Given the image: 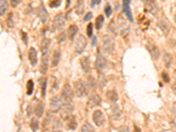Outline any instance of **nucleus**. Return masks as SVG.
<instances>
[{
	"label": "nucleus",
	"instance_id": "1",
	"mask_svg": "<svg viewBox=\"0 0 176 132\" xmlns=\"http://www.w3.org/2000/svg\"><path fill=\"white\" fill-rule=\"evenodd\" d=\"M103 50L107 53L111 54L114 50V38L110 35H105L103 37V43H102Z\"/></svg>",
	"mask_w": 176,
	"mask_h": 132
},
{
	"label": "nucleus",
	"instance_id": "2",
	"mask_svg": "<svg viewBox=\"0 0 176 132\" xmlns=\"http://www.w3.org/2000/svg\"><path fill=\"white\" fill-rule=\"evenodd\" d=\"M73 92L72 88L69 84H65L62 87V93H61V100L62 102L64 101H72L73 99Z\"/></svg>",
	"mask_w": 176,
	"mask_h": 132
},
{
	"label": "nucleus",
	"instance_id": "3",
	"mask_svg": "<svg viewBox=\"0 0 176 132\" xmlns=\"http://www.w3.org/2000/svg\"><path fill=\"white\" fill-rule=\"evenodd\" d=\"M74 90L78 97H83L86 94V92H87L86 84L81 79L77 80L74 83Z\"/></svg>",
	"mask_w": 176,
	"mask_h": 132
},
{
	"label": "nucleus",
	"instance_id": "4",
	"mask_svg": "<svg viewBox=\"0 0 176 132\" xmlns=\"http://www.w3.org/2000/svg\"><path fill=\"white\" fill-rule=\"evenodd\" d=\"M65 24V19L62 13H58L57 15H56L53 23H52V29L55 30H59L61 29L62 27Z\"/></svg>",
	"mask_w": 176,
	"mask_h": 132
},
{
	"label": "nucleus",
	"instance_id": "5",
	"mask_svg": "<svg viewBox=\"0 0 176 132\" xmlns=\"http://www.w3.org/2000/svg\"><path fill=\"white\" fill-rule=\"evenodd\" d=\"M86 44H87V41H86L85 37L84 35H82V34L78 35V37L77 40H76V44H75L76 51H77L78 54H81V53L85 50V47H86Z\"/></svg>",
	"mask_w": 176,
	"mask_h": 132
},
{
	"label": "nucleus",
	"instance_id": "6",
	"mask_svg": "<svg viewBox=\"0 0 176 132\" xmlns=\"http://www.w3.org/2000/svg\"><path fill=\"white\" fill-rule=\"evenodd\" d=\"M50 109L52 112L56 113L62 108V100L61 97H59L58 95H56L50 100Z\"/></svg>",
	"mask_w": 176,
	"mask_h": 132
},
{
	"label": "nucleus",
	"instance_id": "7",
	"mask_svg": "<svg viewBox=\"0 0 176 132\" xmlns=\"http://www.w3.org/2000/svg\"><path fill=\"white\" fill-rule=\"evenodd\" d=\"M146 49H147V50L149 51V53L151 54L152 59H154V60L158 59L159 55H160V52H159V49L156 46L155 44H153V43H148L146 45Z\"/></svg>",
	"mask_w": 176,
	"mask_h": 132
},
{
	"label": "nucleus",
	"instance_id": "8",
	"mask_svg": "<svg viewBox=\"0 0 176 132\" xmlns=\"http://www.w3.org/2000/svg\"><path fill=\"white\" fill-rule=\"evenodd\" d=\"M93 120L97 126H101L105 122V117H104L103 113L101 110H96L93 113Z\"/></svg>",
	"mask_w": 176,
	"mask_h": 132
},
{
	"label": "nucleus",
	"instance_id": "9",
	"mask_svg": "<svg viewBox=\"0 0 176 132\" xmlns=\"http://www.w3.org/2000/svg\"><path fill=\"white\" fill-rule=\"evenodd\" d=\"M95 65H96V68L98 70H102L107 66V60L100 51H98V53H97V58H96Z\"/></svg>",
	"mask_w": 176,
	"mask_h": 132
},
{
	"label": "nucleus",
	"instance_id": "10",
	"mask_svg": "<svg viewBox=\"0 0 176 132\" xmlns=\"http://www.w3.org/2000/svg\"><path fill=\"white\" fill-rule=\"evenodd\" d=\"M49 69V56L47 53L43 54L41 61V65H40V71L42 74H46Z\"/></svg>",
	"mask_w": 176,
	"mask_h": 132
},
{
	"label": "nucleus",
	"instance_id": "11",
	"mask_svg": "<svg viewBox=\"0 0 176 132\" xmlns=\"http://www.w3.org/2000/svg\"><path fill=\"white\" fill-rule=\"evenodd\" d=\"M37 15H38V17L40 18V20L42 21V23H45L47 20H48V18H49V14H48V11L47 10L45 9V7H44V5L43 4H41L40 5V6L38 7V9H37Z\"/></svg>",
	"mask_w": 176,
	"mask_h": 132
},
{
	"label": "nucleus",
	"instance_id": "12",
	"mask_svg": "<svg viewBox=\"0 0 176 132\" xmlns=\"http://www.w3.org/2000/svg\"><path fill=\"white\" fill-rule=\"evenodd\" d=\"M101 98L100 97V95H98V94H93L89 98V100L87 101V107H89L90 108H93L94 107L99 106L101 104Z\"/></svg>",
	"mask_w": 176,
	"mask_h": 132
},
{
	"label": "nucleus",
	"instance_id": "13",
	"mask_svg": "<svg viewBox=\"0 0 176 132\" xmlns=\"http://www.w3.org/2000/svg\"><path fill=\"white\" fill-rule=\"evenodd\" d=\"M130 1L129 0H124L123 4V12L124 14L127 16V18L129 19V21L130 22H133V16H132V12L130 10Z\"/></svg>",
	"mask_w": 176,
	"mask_h": 132
},
{
	"label": "nucleus",
	"instance_id": "14",
	"mask_svg": "<svg viewBox=\"0 0 176 132\" xmlns=\"http://www.w3.org/2000/svg\"><path fill=\"white\" fill-rule=\"evenodd\" d=\"M158 27L160 28V30L163 32V34L165 35H167L169 34V31H170V27L168 25V23L166 22V21L165 20H158V23H157Z\"/></svg>",
	"mask_w": 176,
	"mask_h": 132
},
{
	"label": "nucleus",
	"instance_id": "15",
	"mask_svg": "<svg viewBox=\"0 0 176 132\" xmlns=\"http://www.w3.org/2000/svg\"><path fill=\"white\" fill-rule=\"evenodd\" d=\"M28 58L33 66H35L37 64L38 58H37V52L34 48H30L28 51Z\"/></svg>",
	"mask_w": 176,
	"mask_h": 132
},
{
	"label": "nucleus",
	"instance_id": "16",
	"mask_svg": "<svg viewBox=\"0 0 176 132\" xmlns=\"http://www.w3.org/2000/svg\"><path fill=\"white\" fill-rule=\"evenodd\" d=\"M80 64L83 69V71L86 73H89L91 71V66H90V59L87 56H84L80 60Z\"/></svg>",
	"mask_w": 176,
	"mask_h": 132
},
{
	"label": "nucleus",
	"instance_id": "17",
	"mask_svg": "<svg viewBox=\"0 0 176 132\" xmlns=\"http://www.w3.org/2000/svg\"><path fill=\"white\" fill-rule=\"evenodd\" d=\"M66 125H67V128H68L69 130H75L77 129V126H78V123L76 122L75 116L70 115L69 117H67V118H66Z\"/></svg>",
	"mask_w": 176,
	"mask_h": 132
},
{
	"label": "nucleus",
	"instance_id": "18",
	"mask_svg": "<svg viewBox=\"0 0 176 132\" xmlns=\"http://www.w3.org/2000/svg\"><path fill=\"white\" fill-rule=\"evenodd\" d=\"M61 58V51L59 50H56L53 53L52 56V61H51V66L52 67H56L60 62Z\"/></svg>",
	"mask_w": 176,
	"mask_h": 132
},
{
	"label": "nucleus",
	"instance_id": "19",
	"mask_svg": "<svg viewBox=\"0 0 176 132\" xmlns=\"http://www.w3.org/2000/svg\"><path fill=\"white\" fill-rule=\"evenodd\" d=\"M145 7H146V10L148 11H150L151 13L154 14L155 15L158 11V6L156 5V3L154 1H147L145 2Z\"/></svg>",
	"mask_w": 176,
	"mask_h": 132
},
{
	"label": "nucleus",
	"instance_id": "20",
	"mask_svg": "<svg viewBox=\"0 0 176 132\" xmlns=\"http://www.w3.org/2000/svg\"><path fill=\"white\" fill-rule=\"evenodd\" d=\"M51 41L49 38H43L42 42H41V51L43 54L47 53V51L49 50L50 46Z\"/></svg>",
	"mask_w": 176,
	"mask_h": 132
},
{
	"label": "nucleus",
	"instance_id": "21",
	"mask_svg": "<svg viewBox=\"0 0 176 132\" xmlns=\"http://www.w3.org/2000/svg\"><path fill=\"white\" fill-rule=\"evenodd\" d=\"M78 27L76 25H72L69 27L68 30H67V35H68V38L70 40H73L74 39V36L76 35V34L78 33Z\"/></svg>",
	"mask_w": 176,
	"mask_h": 132
},
{
	"label": "nucleus",
	"instance_id": "22",
	"mask_svg": "<svg viewBox=\"0 0 176 132\" xmlns=\"http://www.w3.org/2000/svg\"><path fill=\"white\" fill-rule=\"evenodd\" d=\"M106 97L107 99L111 102H115L118 101V94L117 92L114 91V90H110V91H107V94H106Z\"/></svg>",
	"mask_w": 176,
	"mask_h": 132
},
{
	"label": "nucleus",
	"instance_id": "23",
	"mask_svg": "<svg viewBox=\"0 0 176 132\" xmlns=\"http://www.w3.org/2000/svg\"><path fill=\"white\" fill-rule=\"evenodd\" d=\"M52 132H62V124L59 120H55L54 121Z\"/></svg>",
	"mask_w": 176,
	"mask_h": 132
},
{
	"label": "nucleus",
	"instance_id": "24",
	"mask_svg": "<svg viewBox=\"0 0 176 132\" xmlns=\"http://www.w3.org/2000/svg\"><path fill=\"white\" fill-rule=\"evenodd\" d=\"M43 111H44V108H43V105H42V103H38L37 105H36V107H35V108H34V114H35V115L37 116V117H39V118H41L42 115H43Z\"/></svg>",
	"mask_w": 176,
	"mask_h": 132
},
{
	"label": "nucleus",
	"instance_id": "25",
	"mask_svg": "<svg viewBox=\"0 0 176 132\" xmlns=\"http://www.w3.org/2000/svg\"><path fill=\"white\" fill-rule=\"evenodd\" d=\"M98 84L101 86V88H104V86L107 84V79L106 77L102 72H99V76H98Z\"/></svg>",
	"mask_w": 176,
	"mask_h": 132
},
{
	"label": "nucleus",
	"instance_id": "26",
	"mask_svg": "<svg viewBox=\"0 0 176 132\" xmlns=\"http://www.w3.org/2000/svg\"><path fill=\"white\" fill-rule=\"evenodd\" d=\"M75 11L78 15H81L83 14L84 12V2L83 1H78L77 5H76V8H75Z\"/></svg>",
	"mask_w": 176,
	"mask_h": 132
},
{
	"label": "nucleus",
	"instance_id": "27",
	"mask_svg": "<svg viewBox=\"0 0 176 132\" xmlns=\"http://www.w3.org/2000/svg\"><path fill=\"white\" fill-rule=\"evenodd\" d=\"M111 110H112V114H113L114 118H115V119L119 118V116L121 115V111H120L119 106L114 104V105L112 106V108H111Z\"/></svg>",
	"mask_w": 176,
	"mask_h": 132
},
{
	"label": "nucleus",
	"instance_id": "28",
	"mask_svg": "<svg viewBox=\"0 0 176 132\" xmlns=\"http://www.w3.org/2000/svg\"><path fill=\"white\" fill-rule=\"evenodd\" d=\"M40 85H41V88H42V97H45L46 95V89H47V79L42 78L40 80Z\"/></svg>",
	"mask_w": 176,
	"mask_h": 132
},
{
	"label": "nucleus",
	"instance_id": "29",
	"mask_svg": "<svg viewBox=\"0 0 176 132\" xmlns=\"http://www.w3.org/2000/svg\"><path fill=\"white\" fill-rule=\"evenodd\" d=\"M164 62L166 63V66L167 68H169L172 64V62H173V57L170 54L168 53H164Z\"/></svg>",
	"mask_w": 176,
	"mask_h": 132
},
{
	"label": "nucleus",
	"instance_id": "30",
	"mask_svg": "<svg viewBox=\"0 0 176 132\" xmlns=\"http://www.w3.org/2000/svg\"><path fill=\"white\" fill-rule=\"evenodd\" d=\"M104 22V17L103 15H99L97 18H96V21H95V26H96V28L97 30H100L102 27Z\"/></svg>",
	"mask_w": 176,
	"mask_h": 132
},
{
	"label": "nucleus",
	"instance_id": "31",
	"mask_svg": "<svg viewBox=\"0 0 176 132\" xmlns=\"http://www.w3.org/2000/svg\"><path fill=\"white\" fill-rule=\"evenodd\" d=\"M7 7H8L7 2L6 1L0 0V16H2V15L5 14V12L7 10Z\"/></svg>",
	"mask_w": 176,
	"mask_h": 132
},
{
	"label": "nucleus",
	"instance_id": "32",
	"mask_svg": "<svg viewBox=\"0 0 176 132\" xmlns=\"http://www.w3.org/2000/svg\"><path fill=\"white\" fill-rule=\"evenodd\" d=\"M107 30L109 32H111L112 34H117V27L115 25L114 21H112L107 26Z\"/></svg>",
	"mask_w": 176,
	"mask_h": 132
},
{
	"label": "nucleus",
	"instance_id": "33",
	"mask_svg": "<svg viewBox=\"0 0 176 132\" xmlns=\"http://www.w3.org/2000/svg\"><path fill=\"white\" fill-rule=\"evenodd\" d=\"M81 132H95L94 131V129L93 127L88 122L85 123L83 126H82V129H81Z\"/></svg>",
	"mask_w": 176,
	"mask_h": 132
},
{
	"label": "nucleus",
	"instance_id": "34",
	"mask_svg": "<svg viewBox=\"0 0 176 132\" xmlns=\"http://www.w3.org/2000/svg\"><path fill=\"white\" fill-rule=\"evenodd\" d=\"M33 92H34V81L30 79L27 83V94L31 95Z\"/></svg>",
	"mask_w": 176,
	"mask_h": 132
},
{
	"label": "nucleus",
	"instance_id": "35",
	"mask_svg": "<svg viewBox=\"0 0 176 132\" xmlns=\"http://www.w3.org/2000/svg\"><path fill=\"white\" fill-rule=\"evenodd\" d=\"M30 127L33 130V131L35 132L38 129H39V122L37 121V119L35 118H33L31 121V123H30Z\"/></svg>",
	"mask_w": 176,
	"mask_h": 132
},
{
	"label": "nucleus",
	"instance_id": "36",
	"mask_svg": "<svg viewBox=\"0 0 176 132\" xmlns=\"http://www.w3.org/2000/svg\"><path fill=\"white\" fill-rule=\"evenodd\" d=\"M56 39H57V41H58L59 43H61L62 41H65V39H66V34H65L64 32H62V33H61L60 34L57 35Z\"/></svg>",
	"mask_w": 176,
	"mask_h": 132
},
{
	"label": "nucleus",
	"instance_id": "37",
	"mask_svg": "<svg viewBox=\"0 0 176 132\" xmlns=\"http://www.w3.org/2000/svg\"><path fill=\"white\" fill-rule=\"evenodd\" d=\"M61 3H62V2H61L60 0L51 1V2L50 3V6L51 8H56V7H58V6H60Z\"/></svg>",
	"mask_w": 176,
	"mask_h": 132
},
{
	"label": "nucleus",
	"instance_id": "38",
	"mask_svg": "<svg viewBox=\"0 0 176 132\" xmlns=\"http://www.w3.org/2000/svg\"><path fill=\"white\" fill-rule=\"evenodd\" d=\"M86 34H87V35L89 37H92V35H93V24L92 23H90L87 26V27H86Z\"/></svg>",
	"mask_w": 176,
	"mask_h": 132
},
{
	"label": "nucleus",
	"instance_id": "39",
	"mask_svg": "<svg viewBox=\"0 0 176 132\" xmlns=\"http://www.w3.org/2000/svg\"><path fill=\"white\" fill-rule=\"evenodd\" d=\"M105 13H106V15L107 16V17H109L111 14H112V8H111V6H110V5H106V7H105Z\"/></svg>",
	"mask_w": 176,
	"mask_h": 132
},
{
	"label": "nucleus",
	"instance_id": "40",
	"mask_svg": "<svg viewBox=\"0 0 176 132\" xmlns=\"http://www.w3.org/2000/svg\"><path fill=\"white\" fill-rule=\"evenodd\" d=\"M88 85L91 87H94L95 86V79H93V77H89L88 78Z\"/></svg>",
	"mask_w": 176,
	"mask_h": 132
},
{
	"label": "nucleus",
	"instance_id": "41",
	"mask_svg": "<svg viewBox=\"0 0 176 132\" xmlns=\"http://www.w3.org/2000/svg\"><path fill=\"white\" fill-rule=\"evenodd\" d=\"M162 78H163V80L166 82V83H168V82L170 81V78H169L168 74L166 73V71L162 72Z\"/></svg>",
	"mask_w": 176,
	"mask_h": 132
},
{
	"label": "nucleus",
	"instance_id": "42",
	"mask_svg": "<svg viewBox=\"0 0 176 132\" xmlns=\"http://www.w3.org/2000/svg\"><path fill=\"white\" fill-rule=\"evenodd\" d=\"M118 131L119 132H130V130H129V128H128V127H126V126H121V127L119 128Z\"/></svg>",
	"mask_w": 176,
	"mask_h": 132
},
{
	"label": "nucleus",
	"instance_id": "43",
	"mask_svg": "<svg viewBox=\"0 0 176 132\" xmlns=\"http://www.w3.org/2000/svg\"><path fill=\"white\" fill-rule=\"evenodd\" d=\"M92 17H93V13L92 12H88L85 16V21H89V20H91L92 19Z\"/></svg>",
	"mask_w": 176,
	"mask_h": 132
},
{
	"label": "nucleus",
	"instance_id": "44",
	"mask_svg": "<svg viewBox=\"0 0 176 132\" xmlns=\"http://www.w3.org/2000/svg\"><path fill=\"white\" fill-rule=\"evenodd\" d=\"M21 34H22V35H23V41H25V43H26V45L27 44V34L26 33H24V32H21Z\"/></svg>",
	"mask_w": 176,
	"mask_h": 132
},
{
	"label": "nucleus",
	"instance_id": "45",
	"mask_svg": "<svg viewBox=\"0 0 176 132\" xmlns=\"http://www.w3.org/2000/svg\"><path fill=\"white\" fill-rule=\"evenodd\" d=\"M172 110H173V113H174V115L176 117V101L173 104V108H172Z\"/></svg>",
	"mask_w": 176,
	"mask_h": 132
},
{
	"label": "nucleus",
	"instance_id": "46",
	"mask_svg": "<svg viewBox=\"0 0 176 132\" xmlns=\"http://www.w3.org/2000/svg\"><path fill=\"white\" fill-rule=\"evenodd\" d=\"M11 5H13V6L15 7V6H16L17 5H19V4H20L21 2H20V1H16V0H13V1H11Z\"/></svg>",
	"mask_w": 176,
	"mask_h": 132
},
{
	"label": "nucleus",
	"instance_id": "47",
	"mask_svg": "<svg viewBox=\"0 0 176 132\" xmlns=\"http://www.w3.org/2000/svg\"><path fill=\"white\" fill-rule=\"evenodd\" d=\"M101 3V0H96V1H92V5H98V4H100Z\"/></svg>",
	"mask_w": 176,
	"mask_h": 132
},
{
	"label": "nucleus",
	"instance_id": "48",
	"mask_svg": "<svg viewBox=\"0 0 176 132\" xmlns=\"http://www.w3.org/2000/svg\"><path fill=\"white\" fill-rule=\"evenodd\" d=\"M133 132H141V130L138 128V127H136V126H135L134 127V131Z\"/></svg>",
	"mask_w": 176,
	"mask_h": 132
},
{
	"label": "nucleus",
	"instance_id": "49",
	"mask_svg": "<svg viewBox=\"0 0 176 132\" xmlns=\"http://www.w3.org/2000/svg\"><path fill=\"white\" fill-rule=\"evenodd\" d=\"M96 41H97V39H96V36H93V46H94L96 44Z\"/></svg>",
	"mask_w": 176,
	"mask_h": 132
},
{
	"label": "nucleus",
	"instance_id": "50",
	"mask_svg": "<svg viewBox=\"0 0 176 132\" xmlns=\"http://www.w3.org/2000/svg\"><path fill=\"white\" fill-rule=\"evenodd\" d=\"M162 132H173V131H172V130H164V131H162Z\"/></svg>",
	"mask_w": 176,
	"mask_h": 132
},
{
	"label": "nucleus",
	"instance_id": "51",
	"mask_svg": "<svg viewBox=\"0 0 176 132\" xmlns=\"http://www.w3.org/2000/svg\"><path fill=\"white\" fill-rule=\"evenodd\" d=\"M174 21H175V22H176V15H175V16H174Z\"/></svg>",
	"mask_w": 176,
	"mask_h": 132
}]
</instances>
